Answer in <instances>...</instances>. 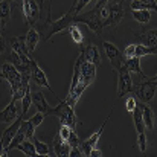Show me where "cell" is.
I'll use <instances>...</instances> for the list:
<instances>
[{"mask_svg":"<svg viewBox=\"0 0 157 157\" xmlns=\"http://www.w3.org/2000/svg\"><path fill=\"white\" fill-rule=\"evenodd\" d=\"M43 2H44V0H41V5H43Z\"/></svg>","mask_w":157,"mask_h":157,"instance_id":"obj_41","label":"cell"},{"mask_svg":"<svg viewBox=\"0 0 157 157\" xmlns=\"http://www.w3.org/2000/svg\"><path fill=\"white\" fill-rule=\"evenodd\" d=\"M11 48H12V52L14 55L18 58V61L25 66L29 67V63H31V53L26 48V43H25V37H12L11 40Z\"/></svg>","mask_w":157,"mask_h":157,"instance_id":"obj_5","label":"cell"},{"mask_svg":"<svg viewBox=\"0 0 157 157\" xmlns=\"http://www.w3.org/2000/svg\"><path fill=\"white\" fill-rule=\"evenodd\" d=\"M147 81L144 82H133L131 93H134L142 102H150L156 96V86H157V76L153 78H145Z\"/></svg>","mask_w":157,"mask_h":157,"instance_id":"obj_2","label":"cell"},{"mask_svg":"<svg viewBox=\"0 0 157 157\" xmlns=\"http://www.w3.org/2000/svg\"><path fill=\"white\" fill-rule=\"evenodd\" d=\"M29 72H31V78L34 79V82H35L37 86H40V87H43V89H48L49 92H52L53 95H55L53 89L51 87V84H49V79H48L46 73L43 72V69L38 66V63H37L34 58H31V63H29Z\"/></svg>","mask_w":157,"mask_h":157,"instance_id":"obj_6","label":"cell"},{"mask_svg":"<svg viewBox=\"0 0 157 157\" xmlns=\"http://www.w3.org/2000/svg\"><path fill=\"white\" fill-rule=\"evenodd\" d=\"M49 114L56 116L58 121L63 124V125H67L69 128H73L76 127V114H75V110L72 105H69L66 101H59V104L56 107H52Z\"/></svg>","mask_w":157,"mask_h":157,"instance_id":"obj_1","label":"cell"},{"mask_svg":"<svg viewBox=\"0 0 157 157\" xmlns=\"http://www.w3.org/2000/svg\"><path fill=\"white\" fill-rule=\"evenodd\" d=\"M43 119H44V114H43L41 111H37V113H35L34 116H31L29 122H31V124H32V125H34V127L37 128V127H38V125L41 124V122H43Z\"/></svg>","mask_w":157,"mask_h":157,"instance_id":"obj_32","label":"cell"},{"mask_svg":"<svg viewBox=\"0 0 157 157\" xmlns=\"http://www.w3.org/2000/svg\"><path fill=\"white\" fill-rule=\"evenodd\" d=\"M137 147H139L140 153L147 151V134H145V131L144 133H137Z\"/></svg>","mask_w":157,"mask_h":157,"instance_id":"obj_30","label":"cell"},{"mask_svg":"<svg viewBox=\"0 0 157 157\" xmlns=\"http://www.w3.org/2000/svg\"><path fill=\"white\" fill-rule=\"evenodd\" d=\"M117 72V98H124L127 95L131 93L133 89V79H131V72H128V69L125 66H122L121 69L116 70Z\"/></svg>","mask_w":157,"mask_h":157,"instance_id":"obj_4","label":"cell"},{"mask_svg":"<svg viewBox=\"0 0 157 157\" xmlns=\"http://www.w3.org/2000/svg\"><path fill=\"white\" fill-rule=\"evenodd\" d=\"M78 63H79V78L89 87L95 81V78H96V69H98V66H95L93 63L86 61L82 55H79Z\"/></svg>","mask_w":157,"mask_h":157,"instance_id":"obj_7","label":"cell"},{"mask_svg":"<svg viewBox=\"0 0 157 157\" xmlns=\"http://www.w3.org/2000/svg\"><path fill=\"white\" fill-rule=\"evenodd\" d=\"M140 107V111H142V119H144V125L145 128L148 130H153L154 128V119H153V110L145 104H137Z\"/></svg>","mask_w":157,"mask_h":157,"instance_id":"obj_17","label":"cell"},{"mask_svg":"<svg viewBox=\"0 0 157 157\" xmlns=\"http://www.w3.org/2000/svg\"><path fill=\"white\" fill-rule=\"evenodd\" d=\"M38 41H40V34H38V31H37L35 28L31 26V28L28 29V34L25 35V43H26V48H28L29 53H32L35 51Z\"/></svg>","mask_w":157,"mask_h":157,"instance_id":"obj_15","label":"cell"},{"mask_svg":"<svg viewBox=\"0 0 157 157\" xmlns=\"http://www.w3.org/2000/svg\"><path fill=\"white\" fill-rule=\"evenodd\" d=\"M102 44H104L105 55H107V58L110 59V63H111V66H113L114 70H117V69H121L122 66H125V58H124V55L119 52V49H117L114 44H111V43H108V41H104Z\"/></svg>","mask_w":157,"mask_h":157,"instance_id":"obj_9","label":"cell"},{"mask_svg":"<svg viewBox=\"0 0 157 157\" xmlns=\"http://www.w3.org/2000/svg\"><path fill=\"white\" fill-rule=\"evenodd\" d=\"M124 2L125 0H122L119 3H111V5L107 3V17L104 20V28H107V26H116V25L121 23V20L125 15Z\"/></svg>","mask_w":157,"mask_h":157,"instance_id":"obj_3","label":"cell"},{"mask_svg":"<svg viewBox=\"0 0 157 157\" xmlns=\"http://www.w3.org/2000/svg\"><path fill=\"white\" fill-rule=\"evenodd\" d=\"M21 116H23V119L26 117V114H28V111H29V108H31V104H32V98H31V87L29 89H26V92L23 93V96H21Z\"/></svg>","mask_w":157,"mask_h":157,"instance_id":"obj_26","label":"cell"},{"mask_svg":"<svg viewBox=\"0 0 157 157\" xmlns=\"http://www.w3.org/2000/svg\"><path fill=\"white\" fill-rule=\"evenodd\" d=\"M81 55L84 56L86 61L93 63L95 66H99V63H101V53H99V49H98L95 44H89V46L82 48Z\"/></svg>","mask_w":157,"mask_h":157,"instance_id":"obj_13","label":"cell"},{"mask_svg":"<svg viewBox=\"0 0 157 157\" xmlns=\"http://www.w3.org/2000/svg\"><path fill=\"white\" fill-rule=\"evenodd\" d=\"M17 101H11L9 104L6 105L2 111H0V124H8L12 122L14 119H17V107H15Z\"/></svg>","mask_w":157,"mask_h":157,"instance_id":"obj_14","label":"cell"},{"mask_svg":"<svg viewBox=\"0 0 157 157\" xmlns=\"http://www.w3.org/2000/svg\"><path fill=\"white\" fill-rule=\"evenodd\" d=\"M131 14L136 18V21H139L140 25H147L151 18V11L150 9H134V11H131Z\"/></svg>","mask_w":157,"mask_h":157,"instance_id":"obj_23","label":"cell"},{"mask_svg":"<svg viewBox=\"0 0 157 157\" xmlns=\"http://www.w3.org/2000/svg\"><path fill=\"white\" fill-rule=\"evenodd\" d=\"M20 127L25 130V133H26V139H32L34 136H35V127L29 122V121H21V124H20Z\"/></svg>","mask_w":157,"mask_h":157,"instance_id":"obj_28","label":"cell"},{"mask_svg":"<svg viewBox=\"0 0 157 157\" xmlns=\"http://www.w3.org/2000/svg\"><path fill=\"white\" fill-rule=\"evenodd\" d=\"M125 67L128 69V72L137 73V75H140L144 79H145V78H148V76L144 73V70H142V67H140V58H137V56L125 58Z\"/></svg>","mask_w":157,"mask_h":157,"instance_id":"obj_16","label":"cell"},{"mask_svg":"<svg viewBox=\"0 0 157 157\" xmlns=\"http://www.w3.org/2000/svg\"><path fill=\"white\" fill-rule=\"evenodd\" d=\"M142 44L145 46H156V41H157V32L156 29H150V31H145V32H140V34H136Z\"/></svg>","mask_w":157,"mask_h":157,"instance_id":"obj_19","label":"cell"},{"mask_svg":"<svg viewBox=\"0 0 157 157\" xmlns=\"http://www.w3.org/2000/svg\"><path fill=\"white\" fill-rule=\"evenodd\" d=\"M32 142H34V147H35V151H37V156H51L52 154V151H51V148H49V145H46L44 142H41V140H38L35 136L31 139Z\"/></svg>","mask_w":157,"mask_h":157,"instance_id":"obj_25","label":"cell"},{"mask_svg":"<svg viewBox=\"0 0 157 157\" xmlns=\"http://www.w3.org/2000/svg\"><path fill=\"white\" fill-rule=\"evenodd\" d=\"M90 2H92V0H76V2L72 5L73 9H75V14H79V11H82V8L87 6Z\"/></svg>","mask_w":157,"mask_h":157,"instance_id":"obj_33","label":"cell"},{"mask_svg":"<svg viewBox=\"0 0 157 157\" xmlns=\"http://www.w3.org/2000/svg\"><path fill=\"white\" fill-rule=\"evenodd\" d=\"M21 121H23V116H18L17 119H14V122H12V124L3 131V134H2L0 144H2V147H3V150H5V156H8V145L11 144L12 137L15 136V133H17V130H18Z\"/></svg>","mask_w":157,"mask_h":157,"instance_id":"obj_10","label":"cell"},{"mask_svg":"<svg viewBox=\"0 0 157 157\" xmlns=\"http://www.w3.org/2000/svg\"><path fill=\"white\" fill-rule=\"evenodd\" d=\"M108 119H110V114H108V117H107V119L104 121V124L99 127V130H98L96 133H93V134H92L89 139H86V140H81V144H79V148H81V151H82V156H87V157H89L90 150L96 147V144H98V140H99V137H101V134H102V131H104L105 124L108 122Z\"/></svg>","mask_w":157,"mask_h":157,"instance_id":"obj_11","label":"cell"},{"mask_svg":"<svg viewBox=\"0 0 157 157\" xmlns=\"http://www.w3.org/2000/svg\"><path fill=\"white\" fill-rule=\"evenodd\" d=\"M107 3H108V0H98L95 5V9H102L104 6H107Z\"/></svg>","mask_w":157,"mask_h":157,"instance_id":"obj_38","label":"cell"},{"mask_svg":"<svg viewBox=\"0 0 157 157\" xmlns=\"http://www.w3.org/2000/svg\"><path fill=\"white\" fill-rule=\"evenodd\" d=\"M145 6H147V9H150V11H156V0H140Z\"/></svg>","mask_w":157,"mask_h":157,"instance_id":"obj_35","label":"cell"},{"mask_svg":"<svg viewBox=\"0 0 157 157\" xmlns=\"http://www.w3.org/2000/svg\"><path fill=\"white\" fill-rule=\"evenodd\" d=\"M31 98H32V104L37 107L38 111H41L44 116L49 114V111H51L52 107L46 101V98H44V95H43L41 92H32V90H31Z\"/></svg>","mask_w":157,"mask_h":157,"instance_id":"obj_12","label":"cell"},{"mask_svg":"<svg viewBox=\"0 0 157 157\" xmlns=\"http://www.w3.org/2000/svg\"><path fill=\"white\" fill-rule=\"evenodd\" d=\"M133 52H134V44H130V46L125 48L122 55H124V58H130V56H133Z\"/></svg>","mask_w":157,"mask_h":157,"instance_id":"obj_36","label":"cell"},{"mask_svg":"<svg viewBox=\"0 0 157 157\" xmlns=\"http://www.w3.org/2000/svg\"><path fill=\"white\" fill-rule=\"evenodd\" d=\"M131 114H133V122H134L136 131H137V133H144V131H145V125H144V119H142L140 107H139V105H136V108L131 111Z\"/></svg>","mask_w":157,"mask_h":157,"instance_id":"obj_22","label":"cell"},{"mask_svg":"<svg viewBox=\"0 0 157 157\" xmlns=\"http://www.w3.org/2000/svg\"><path fill=\"white\" fill-rule=\"evenodd\" d=\"M0 156H5V150H3V147H2V144H0Z\"/></svg>","mask_w":157,"mask_h":157,"instance_id":"obj_39","label":"cell"},{"mask_svg":"<svg viewBox=\"0 0 157 157\" xmlns=\"http://www.w3.org/2000/svg\"><path fill=\"white\" fill-rule=\"evenodd\" d=\"M15 150H20L25 156H28V157H35L37 156V151H35L34 142H32L31 139H25L21 144H18V145H17V148H15Z\"/></svg>","mask_w":157,"mask_h":157,"instance_id":"obj_20","label":"cell"},{"mask_svg":"<svg viewBox=\"0 0 157 157\" xmlns=\"http://www.w3.org/2000/svg\"><path fill=\"white\" fill-rule=\"evenodd\" d=\"M67 31H69V34H70V37H72V40L76 43V44H79V46H82V41H84V35H82V32H81V29H79V26L75 23V25H70L69 28H67Z\"/></svg>","mask_w":157,"mask_h":157,"instance_id":"obj_24","label":"cell"},{"mask_svg":"<svg viewBox=\"0 0 157 157\" xmlns=\"http://www.w3.org/2000/svg\"><path fill=\"white\" fill-rule=\"evenodd\" d=\"M156 46H145V44H134V52L133 56H145V55H156Z\"/></svg>","mask_w":157,"mask_h":157,"instance_id":"obj_21","label":"cell"},{"mask_svg":"<svg viewBox=\"0 0 157 157\" xmlns=\"http://www.w3.org/2000/svg\"><path fill=\"white\" fill-rule=\"evenodd\" d=\"M70 130H73V128H69L67 125H63V124H61V128H59V131H58V137H59L61 140L67 142L69 134H70Z\"/></svg>","mask_w":157,"mask_h":157,"instance_id":"obj_31","label":"cell"},{"mask_svg":"<svg viewBox=\"0 0 157 157\" xmlns=\"http://www.w3.org/2000/svg\"><path fill=\"white\" fill-rule=\"evenodd\" d=\"M25 139H26V133H25V130H23L21 127H18V130H17L15 136L12 137L11 144L8 145V153H9L11 150H15V148H17V145H18V144H21Z\"/></svg>","mask_w":157,"mask_h":157,"instance_id":"obj_27","label":"cell"},{"mask_svg":"<svg viewBox=\"0 0 157 157\" xmlns=\"http://www.w3.org/2000/svg\"><path fill=\"white\" fill-rule=\"evenodd\" d=\"M67 144L70 145V148H75V147H79V144H81V140H79V137H78V134H76V131H75V130H70V134H69V139H67Z\"/></svg>","mask_w":157,"mask_h":157,"instance_id":"obj_29","label":"cell"},{"mask_svg":"<svg viewBox=\"0 0 157 157\" xmlns=\"http://www.w3.org/2000/svg\"><path fill=\"white\" fill-rule=\"evenodd\" d=\"M69 151H70V145L64 140H61L59 137L56 140H53V156H58V157H64V156H69Z\"/></svg>","mask_w":157,"mask_h":157,"instance_id":"obj_18","label":"cell"},{"mask_svg":"<svg viewBox=\"0 0 157 157\" xmlns=\"http://www.w3.org/2000/svg\"><path fill=\"white\" fill-rule=\"evenodd\" d=\"M89 157H102V153H101L99 150H96V147H95V148H92V150H90Z\"/></svg>","mask_w":157,"mask_h":157,"instance_id":"obj_37","label":"cell"},{"mask_svg":"<svg viewBox=\"0 0 157 157\" xmlns=\"http://www.w3.org/2000/svg\"><path fill=\"white\" fill-rule=\"evenodd\" d=\"M23 2V14H25V18H26V23L28 26H34L37 21H38V17H40V6L37 5L35 0H21Z\"/></svg>","mask_w":157,"mask_h":157,"instance_id":"obj_8","label":"cell"},{"mask_svg":"<svg viewBox=\"0 0 157 157\" xmlns=\"http://www.w3.org/2000/svg\"><path fill=\"white\" fill-rule=\"evenodd\" d=\"M0 78H3V73H2V70H0Z\"/></svg>","mask_w":157,"mask_h":157,"instance_id":"obj_40","label":"cell"},{"mask_svg":"<svg viewBox=\"0 0 157 157\" xmlns=\"http://www.w3.org/2000/svg\"><path fill=\"white\" fill-rule=\"evenodd\" d=\"M136 105H137V101H136L134 96H128V98H127V101H125V108H127V111L131 113V111L136 108Z\"/></svg>","mask_w":157,"mask_h":157,"instance_id":"obj_34","label":"cell"}]
</instances>
